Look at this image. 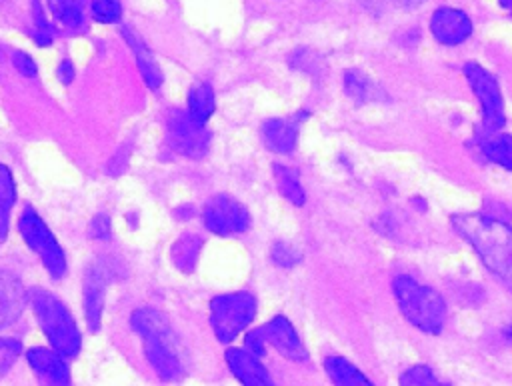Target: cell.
<instances>
[{
	"mask_svg": "<svg viewBox=\"0 0 512 386\" xmlns=\"http://www.w3.org/2000/svg\"><path fill=\"white\" fill-rule=\"evenodd\" d=\"M296 126L282 118H272L262 124V138L266 146L278 154H286L296 146Z\"/></svg>",
	"mask_w": 512,
	"mask_h": 386,
	"instance_id": "16",
	"label": "cell"
},
{
	"mask_svg": "<svg viewBox=\"0 0 512 386\" xmlns=\"http://www.w3.org/2000/svg\"><path fill=\"white\" fill-rule=\"evenodd\" d=\"M276 182H278V188L280 192L296 206H302L306 202V194H304V188L298 180V174L296 170L292 168H286V166H276Z\"/></svg>",
	"mask_w": 512,
	"mask_h": 386,
	"instance_id": "24",
	"label": "cell"
},
{
	"mask_svg": "<svg viewBox=\"0 0 512 386\" xmlns=\"http://www.w3.org/2000/svg\"><path fill=\"white\" fill-rule=\"evenodd\" d=\"M256 300L248 292L216 296L210 304V324L220 342L234 340L254 318Z\"/></svg>",
	"mask_w": 512,
	"mask_h": 386,
	"instance_id": "5",
	"label": "cell"
},
{
	"mask_svg": "<svg viewBox=\"0 0 512 386\" xmlns=\"http://www.w3.org/2000/svg\"><path fill=\"white\" fill-rule=\"evenodd\" d=\"M108 234H110V220H108V216L98 214L90 224V236L104 240V238H108Z\"/></svg>",
	"mask_w": 512,
	"mask_h": 386,
	"instance_id": "32",
	"label": "cell"
},
{
	"mask_svg": "<svg viewBox=\"0 0 512 386\" xmlns=\"http://www.w3.org/2000/svg\"><path fill=\"white\" fill-rule=\"evenodd\" d=\"M18 228L28 248H32L40 256L42 264L52 274V278L64 276L66 274L64 250L60 248V244L56 242L54 234L48 230L44 220L32 208H24L18 220Z\"/></svg>",
	"mask_w": 512,
	"mask_h": 386,
	"instance_id": "6",
	"label": "cell"
},
{
	"mask_svg": "<svg viewBox=\"0 0 512 386\" xmlns=\"http://www.w3.org/2000/svg\"><path fill=\"white\" fill-rule=\"evenodd\" d=\"M166 136L172 150L188 158H202L208 152L210 132L188 112L172 110L166 120Z\"/></svg>",
	"mask_w": 512,
	"mask_h": 386,
	"instance_id": "7",
	"label": "cell"
},
{
	"mask_svg": "<svg viewBox=\"0 0 512 386\" xmlns=\"http://www.w3.org/2000/svg\"><path fill=\"white\" fill-rule=\"evenodd\" d=\"M266 342H270L282 356L294 362H304L308 358L306 348L302 346L296 330L284 316L272 318L266 326H262Z\"/></svg>",
	"mask_w": 512,
	"mask_h": 386,
	"instance_id": "11",
	"label": "cell"
},
{
	"mask_svg": "<svg viewBox=\"0 0 512 386\" xmlns=\"http://www.w3.org/2000/svg\"><path fill=\"white\" fill-rule=\"evenodd\" d=\"M226 362L232 370V374L250 386H260V384H272V378L264 370V366L258 362V356L252 352L240 350V348H230L226 352Z\"/></svg>",
	"mask_w": 512,
	"mask_h": 386,
	"instance_id": "14",
	"label": "cell"
},
{
	"mask_svg": "<svg viewBox=\"0 0 512 386\" xmlns=\"http://www.w3.org/2000/svg\"><path fill=\"white\" fill-rule=\"evenodd\" d=\"M500 4H502L504 8H508V10H512V0H500Z\"/></svg>",
	"mask_w": 512,
	"mask_h": 386,
	"instance_id": "34",
	"label": "cell"
},
{
	"mask_svg": "<svg viewBox=\"0 0 512 386\" xmlns=\"http://www.w3.org/2000/svg\"><path fill=\"white\" fill-rule=\"evenodd\" d=\"M344 88L348 96L358 102H364L370 96V80L358 70H350L344 74Z\"/></svg>",
	"mask_w": 512,
	"mask_h": 386,
	"instance_id": "26",
	"label": "cell"
},
{
	"mask_svg": "<svg viewBox=\"0 0 512 386\" xmlns=\"http://www.w3.org/2000/svg\"><path fill=\"white\" fill-rule=\"evenodd\" d=\"M20 342L14 338H0V378L10 370V366L20 356Z\"/></svg>",
	"mask_w": 512,
	"mask_h": 386,
	"instance_id": "27",
	"label": "cell"
},
{
	"mask_svg": "<svg viewBox=\"0 0 512 386\" xmlns=\"http://www.w3.org/2000/svg\"><path fill=\"white\" fill-rule=\"evenodd\" d=\"M16 200V184L12 178V172L0 164V242H4L8 234V220H10V210Z\"/></svg>",
	"mask_w": 512,
	"mask_h": 386,
	"instance_id": "19",
	"label": "cell"
},
{
	"mask_svg": "<svg viewBox=\"0 0 512 386\" xmlns=\"http://www.w3.org/2000/svg\"><path fill=\"white\" fill-rule=\"evenodd\" d=\"M480 148L490 162L512 170V136H488Z\"/></svg>",
	"mask_w": 512,
	"mask_h": 386,
	"instance_id": "23",
	"label": "cell"
},
{
	"mask_svg": "<svg viewBox=\"0 0 512 386\" xmlns=\"http://www.w3.org/2000/svg\"><path fill=\"white\" fill-rule=\"evenodd\" d=\"M12 60H14V66H16V70H18L20 74H24V76H36V62L32 60V56H28V54L22 52V50H16V52L12 54Z\"/></svg>",
	"mask_w": 512,
	"mask_h": 386,
	"instance_id": "30",
	"label": "cell"
},
{
	"mask_svg": "<svg viewBox=\"0 0 512 386\" xmlns=\"http://www.w3.org/2000/svg\"><path fill=\"white\" fill-rule=\"evenodd\" d=\"M394 296L404 318L428 334H438L446 320V304L442 296L418 284L414 278L398 276L394 280Z\"/></svg>",
	"mask_w": 512,
	"mask_h": 386,
	"instance_id": "3",
	"label": "cell"
},
{
	"mask_svg": "<svg viewBox=\"0 0 512 386\" xmlns=\"http://www.w3.org/2000/svg\"><path fill=\"white\" fill-rule=\"evenodd\" d=\"M464 74L474 94L480 100L484 130L488 134L498 132L504 126V104H502V96L496 80L492 78V74H488L484 68H480L474 62H468L464 66Z\"/></svg>",
	"mask_w": 512,
	"mask_h": 386,
	"instance_id": "8",
	"label": "cell"
},
{
	"mask_svg": "<svg viewBox=\"0 0 512 386\" xmlns=\"http://www.w3.org/2000/svg\"><path fill=\"white\" fill-rule=\"evenodd\" d=\"M214 92L208 84H196L192 90H190V96H188V114L198 120V122H206L212 112H214Z\"/></svg>",
	"mask_w": 512,
	"mask_h": 386,
	"instance_id": "21",
	"label": "cell"
},
{
	"mask_svg": "<svg viewBox=\"0 0 512 386\" xmlns=\"http://www.w3.org/2000/svg\"><path fill=\"white\" fill-rule=\"evenodd\" d=\"M132 326L144 338V354L156 374L164 380H174L182 374V364L174 348V338L168 320L150 308L136 310L132 314Z\"/></svg>",
	"mask_w": 512,
	"mask_h": 386,
	"instance_id": "2",
	"label": "cell"
},
{
	"mask_svg": "<svg viewBox=\"0 0 512 386\" xmlns=\"http://www.w3.org/2000/svg\"><path fill=\"white\" fill-rule=\"evenodd\" d=\"M506 336H508V340H510V342H512V326H510V328H508V330H506Z\"/></svg>",
	"mask_w": 512,
	"mask_h": 386,
	"instance_id": "35",
	"label": "cell"
},
{
	"mask_svg": "<svg viewBox=\"0 0 512 386\" xmlns=\"http://www.w3.org/2000/svg\"><path fill=\"white\" fill-rule=\"evenodd\" d=\"M202 248V240L196 234H184L176 240L172 246V262L182 270V272H192L198 260Z\"/></svg>",
	"mask_w": 512,
	"mask_h": 386,
	"instance_id": "18",
	"label": "cell"
},
{
	"mask_svg": "<svg viewBox=\"0 0 512 386\" xmlns=\"http://www.w3.org/2000/svg\"><path fill=\"white\" fill-rule=\"evenodd\" d=\"M58 78H60V82H64V84H70V82L74 80V66H72L70 60H62V62H60V66H58Z\"/></svg>",
	"mask_w": 512,
	"mask_h": 386,
	"instance_id": "33",
	"label": "cell"
},
{
	"mask_svg": "<svg viewBox=\"0 0 512 386\" xmlns=\"http://www.w3.org/2000/svg\"><path fill=\"white\" fill-rule=\"evenodd\" d=\"M92 8V16L94 20L102 22V24H112L118 22L122 16V4L120 0H92L90 2Z\"/></svg>",
	"mask_w": 512,
	"mask_h": 386,
	"instance_id": "25",
	"label": "cell"
},
{
	"mask_svg": "<svg viewBox=\"0 0 512 386\" xmlns=\"http://www.w3.org/2000/svg\"><path fill=\"white\" fill-rule=\"evenodd\" d=\"M430 30L440 44L454 46L472 34V22L462 10L438 8L430 18Z\"/></svg>",
	"mask_w": 512,
	"mask_h": 386,
	"instance_id": "10",
	"label": "cell"
},
{
	"mask_svg": "<svg viewBox=\"0 0 512 386\" xmlns=\"http://www.w3.org/2000/svg\"><path fill=\"white\" fill-rule=\"evenodd\" d=\"M246 346H248V352H252L254 356H262L266 352V338L262 328L246 334Z\"/></svg>",
	"mask_w": 512,
	"mask_h": 386,
	"instance_id": "31",
	"label": "cell"
},
{
	"mask_svg": "<svg viewBox=\"0 0 512 386\" xmlns=\"http://www.w3.org/2000/svg\"><path fill=\"white\" fill-rule=\"evenodd\" d=\"M400 382L418 386V384H436L438 380H436V376L432 374V370L428 366H414L406 374H402Z\"/></svg>",
	"mask_w": 512,
	"mask_h": 386,
	"instance_id": "28",
	"label": "cell"
},
{
	"mask_svg": "<svg viewBox=\"0 0 512 386\" xmlns=\"http://www.w3.org/2000/svg\"><path fill=\"white\" fill-rule=\"evenodd\" d=\"M270 256H272V260H274L278 266H284V268H290V266H294V264L298 262V252H296L292 246L284 244V242L274 244Z\"/></svg>",
	"mask_w": 512,
	"mask_h": 386,
	"instance_id": "29",
	"label": "cell"
},
{
	"mask_svg": "<svg viewBox=\"0 0 512 386\" xmlns=\"http://www.w3.org/2000/svg\"><path fill=\"white\" fill-rule=\"evenodd\" d=\"M122 34H124L126 42L132 46V50H134V54H136V62H138V68H140V74H142L144 82H146L152 90H156V88L162 84V72H160V68L156 66L152 54H150V52L146 50V46L134 36L132 30L124 28Z\"/></svg>",
	"mask_w": 512,
	"mask_h": 386,
	"instance_id": "17",
	"label": "cell"
},
{
	"mask_svg": "<svg viewBox=\"0 0 512 386\" xmlns=\"http://www.w3.org/2000/svg\"><path fill=\"white\" fill-rule=\"evenodd\" d=\"M106 268L104 264H94L84 278V310H86V322L90 330L100 328V316L104 306V286H106Z\"/></svg>",
	"mask_w": 512,
	"mask_h": 386,
	"instance_id": "12",
	"label": "cell"
},
{
	"mask_svg": "<svg viewBox=\"0 0 512 386\" xmlns=\"http://www.w3.org/2000/svg\"><path fill=\"white\" fill-rule=\"evenodd\" d=\"M204 224L210 232L220 236H230L244 232L250 224L246 208L230 196H214L204 206Z\"/></svg>",
	"mask_w": 512,
	"mask_h": 386,
	"instance_id": "9",
	"label": "cell"
},
{
	"mask_svg": "<svg viewBox=\"0 0 512 386\" xmlns=\"http://www.w3.org/2000/svg\"><path fill=\"white\" fill-rule=\"evenodd\" d=\"M28 300V294L24 292L22 284L8 272H0V328L14 322L24 304Z\"/></svg>",
	"mask_w": 512,
	"mask_h": 386,
	"instance_id": "15",
	"label": "cell"
},
{
	"mask_svg": "<svg viewBox=\"0 0 512 386\" xmlns=\"http://www.w3.org/2000/svg\"><path fill=\"white\" fill-rule=\"evenodd\" d=\"M452 226L478 252L486 268L512 290V226L484 214H458Z\"/></svg>",
	"mask_w": 512,
	"mask_h": 386,
	"instance_id": "1",
	"label": "cell"
},
{
	"mask_svg": "<svg viewBox=\"0 0 512 386\" xmlns=\"http://www.w3.org/2000/svg\"><path fill=\"white\" fill-rule=\"evenodd\" d=\"M28 300L52 348L62 356H76L80 350V332L64 304L42 288H32Z\"/></svg>",
	"mask_w": 512,
	"mask_h": 386,
	"instance_id": "4",
	"label": "cell"
},
{
	"mask_svg": "<svg viewBox=\"0 0 512 386\" xmlns=\"http://www.w3.org/2000/svg\"><path fill=\"white\" fill-rule=\"evenodd\" d=\"M26 356H28V364L40 378H44L52 384H68L70 382V372L64 362V356L58 354L56 350L30 348Z\"/></svg>",
	"mask_w": 512,
	"mask_h": 386,
	"instance_id": "13",
	"label": "cell"
},
{
	"mask_svg": "<svg viewBox=\"0 0 512 386\" xmlns=\"http://www.w3.org/2000/svg\"><path fill=\"white\" fill-rule=\"evenodd\" d=\"M54 20L64 28H80L84 22L82 0H48Z\"/></svg>",
	"mask_w": 512,
	"mask_h": 386,
	"instance_id": "22",
	"label": "cell"
},
{
	"mask_svg": "<svg viewBox=\"0 0 512 386\" xmlns=\"http://www.w3.org/2000/svg\"><path fill=\"white\" fill-rule=\"evenodd\" d=\"M324 366H326V372L330 374V378H332L336 384H348V386L370 384L368 378H366L354 364H350L348 360H344V358H340V356H330V358H326Z\"/></svg>",
	"mask_w": 512,
	"mask_h": 386,
	"instance_id": "20",
	"label": "cell"
}]
</instances>
